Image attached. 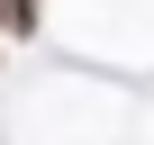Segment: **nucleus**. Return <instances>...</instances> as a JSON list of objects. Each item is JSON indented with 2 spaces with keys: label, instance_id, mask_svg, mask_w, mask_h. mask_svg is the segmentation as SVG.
Segmentation results:
<instances>
[{
  "label": "nucleus",
  "instance_id": "obj_1",
  "mask_svg": "<svg viewBox=\"0 0 154 145\" xmlns=\"http://www.w3.org/2000/svg\"><path fill=\"white\" fill-rule=\"evenodd\" d=\"M0 27H9V36H27V27H36V0H0Z\"/></svg>",
  "mask_w": 154,
  "mask_h": 145
}]
</instances>
